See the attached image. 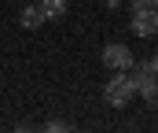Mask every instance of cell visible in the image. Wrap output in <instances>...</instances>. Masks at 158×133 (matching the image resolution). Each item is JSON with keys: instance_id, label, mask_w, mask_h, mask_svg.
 Returning <instances> with one entry per match:
<instances>
[{"instance_id": "obj_1", "label": "cell", "mask_w": 158, "mask_h": 133, "mask_svg": "<svg viewBox=\"0 0 158 133\" xmlns=\"http://www.w3.org/2000/svg\"><path fill=\"white\" fill-rule=\"evenodd\" d=\"M132 96H136V85L129 82V74H125V70H114V78L103 85V100H107L110 107H129Z\"/></svg>"}, {"instance_id": "obj_2", "label": "cell", "mask_w": 158, "mask_h": 133, "mask_svg": "<svg viewBox=\"0 0 158 133\" xmlns=\"http://www.w3.org/2000/svg\"><path fill=\"white\" fill-rule=\"evenodd\" d=\"M99 63L103 67H110V70H129V63H132V52H129V44H103V52H99Z\"/></svg>"}, {"instance_id": "obj_3", "label": "cell", "mask_w": 158, "mask_h": 133, "mask_svg": "<svg viewBox=\"0 0 158 133\" xmlns=\"http://www.w3.org/2000/svg\"><path fill=\"white\" fill-rule=\"evenodd\" d=\"M132 33H136V37H155L158 33V7H140V11H132Z\"/></svg>"}, {"instance_id": "obj_4", "label": "cell", "mask_w": 158, "mask_h": 133, "mask_svg": "<svg viewBox=\"0 0 158 133\" xmlns=\"http://www.w3.org/2000/svg\"><path fill=\"white\" fill-rule=\"evenodd\" d=\"M125 74H129V82L136 85V92H140V89H143L147 82H151V78H155V70H151V63H136V59L129 63V70H125Z\"/></svg>"}, {"instance_id": "obj_5", "label": "cell", "mask_w": 158, "mask_h": 133, "mask_svg": "<svg viewBox=\"0 0 158 133\" xmlns=\"http://www.w3.org/2000/svg\"><path fill=\"white\" fill-rule=\"evenodd\" d=\"M40 22H48V19H44V11H40V4H26V7H22V15H19V26H22V30H37Z\"/></svg>"}, {"instance_id": "obj_6", "label": "cell", "mask_w": 158, "mask_h": 133, "mask_svg": "<svg viewBox=\"0 0 158 133\" xmlns=\"http://www.w3.org/2000/svg\"><path fill=\"white\" fill-rule=\"evenodd\" d=\"M40 11H44V19H63L66 15V0H37Z\"/></svg>"}, {"instance_id": "obj_7", "label": "cell", "mask_w": 158, "mask_h": 133, "mask_svg": "<svg viewBox=\"0 0 158 133\" xmlns=\"http://www.w3.org/2000/svg\"><path fill=\"white\" fill-rule=\"evenodd\" d=\"M140 96H143L151 107H158V74H155V78H151V82H147L143 89H140Z\"/></svg>"}, {"instance_id": "obj_8", "label": "cell", "mask_w": 158, "mask_h": 133, "mask_svg": "<svg viewBox=\"0 0 158 133\" xmlns=\"http://www.w3.org/2000/svg\"><path fill=\"white\" fill-rule=\"evenodd\" d=\"M44 130H52V133H63V130H70V126H66V122H48Z\"/></svg>"}, {"instance_id": "obj_9", "label": "cell", "mask_w": 158, "mask_h": 133, "mask_svg": "<svg viewBox=\"0 0 158 133\" xmlns=\"http://www.w3.org/2000/svg\"><path fill=\"white\" fill-rule=\"evenodd\" d=\"M147 63H151V70H155V74H158V52H155V55H151V59H147Z\"/></svg>"}, {"instance_id": "obj_10", "label": "cell", "mask_w": 158, "mask_h": 133, "mask_svg": "<svg viewBox=\"0 0 158 133\" xmlns=\"http://www.w3.org/2000/svg\"><path fill=\"white\" fill-rule=\"evenodd\" d=\"M107 4H110V7H118V4H121V0H107Z\"/></svg>"}, {"instance_id": "obj_11", "label": "cell", "mask_w": 158, "mask_h": 133, "mask_svg": "<svg viewBox=\"0 0 158 133\" xmlns=\"http://www.w3.org/2000/svg\"><path fill=\"white\" fill-rule=\"evenodd\" d=\"M147 4H151V7H158V0H147Z\"/></svg>"}]
</instances>
